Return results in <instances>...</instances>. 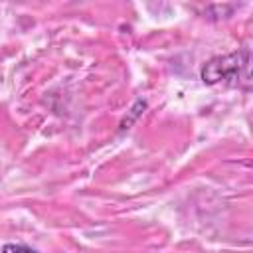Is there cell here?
Wrapping results in <instances>:
<instances>
[{"label":"cell","mask_w":253,"mask_h":253,"mask_svg":"<svg viewBox=\"0 0 253 253\" xmlns=\"http://www.w3.org/2000/svg\"><path fill=\"white\" fill-rule=\"evenodd\" d=\"M249 53L247 51H231L225 55H215L202 65L200 77L206 85H239L241 77L247 73Z\"/></svg>","instance_id":"obj_1"},{"label":"cell","mask_w":253,"mask_h":253,"mask_svg":"<svg viewBox=\"0 0 253 253\" xmlns=\"http://www.w3.org/2000/svg\"><path fill=\"white\" fill-rule=\"evenodd\" d=\"M144 107H146V103L144 101H136L134 103V107L130 109V113H128V117H125L123 121H121V130H125V128H128L140 115H142V111H144Z\"/></svg>","instance_id":"obj_2"},{"label":"cell","mask_w":253,"mask_h":253,"mask_svg":"<svg viewBox=\"0 0 253 253\" xmlns=\"http://www.w3.org/2000/svg\"><path fill=\"white\" fill-rule=\"evenodd\" d=\"M2 253H38L36 249L28 247V245H20V243H6L2 247Z\"/></svg>","instance_id":"obj_3"}]
</instances>
